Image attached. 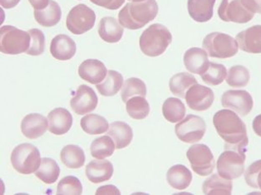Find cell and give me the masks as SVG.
I'll list each match as a JSON object with an SVG mask.
<instances>
[{
    "mask_svg": "<svg viewBox=\"0 0 261 195\" xmlns=\"http://www.w3.org/2000/svg\"><path fill=\"white\" fill-rule=\"evenodd\" d=\"M213 123L219 137L225 142L224 149L246 152L249 144L247 128L238 114L222 109L214 115Z\"/></svg>",
    "mask_w": 261,
    "mask_h": 195,
    "instance_id": "1",
    "label": "cell"
},
{
    "mask_svg": "<svg viewBox=\"0 0 261 195\" xmlns=\"http://www.w3.org/2000/svg\"><path fill=\"white\" fill-rule=\"evenodd\" d=\"M159 14L156 0H145L142 2H130L118 14V20L124 28L137 30L152 21Z\"/></svg>",
    "mask_w": 261,
    "mask_h": 195,
    "instance_id": "2",
    "label": "cell"
},
{
    "mask_svg": "<svg viewBox=\"0 0 261 195\" xmlns=\"http://www.w3.org/2000/svg\"><path fill=\"white\" fill-rule=\"evenodd\" d=\"M173 40V36L168 28L161 23H154L143 31L139 45L142 53L149 57L161 55Z\"/></svg>",
    "mask_w": 261,
    "mask_h": 195,
    "instance_id": "3",
    "label": "cell"
},
{
    "mask_svg": "<svg viewBox=\"0 0 261 195\" xmlns=\"http://www.w3.org/2000/svg\"><path fill=\"white\" fill-rule=\"evenodd\" d=\"M31 38L29 32L11 25L0 28V51L9 55L26 53L31 46Z\"/></svg>",
    "mask_w": 261,
    "mask_h": 195,
    "instance_id": "4",
    "label": "cell"
},
{
    "mask_svg": "<svg viewBox=\"0 0 261 195\" xmlns=\"http://www.w3.org/2000/svg\"><path fill=\"white\" fill-rule=\"evenodd\" d=\"M203 47L211 58H232L239 51L237 40L224 32L208 34L203 40Z\"/></svg>",
    "mask_w": 261,
    "mask_h": 195,
    "instance_id": "5",
    "label": "cell"
},
{
    "mask_svg": "<svg viewBox=\"0 0 261 195\" xmlns=\"http://www.w3.org/2000/svg\"><path fill=\"white\" fill-rule=\"evenodd\" d=\"M12 166L17 172L22 174L35 173L41 165L39 149L31 144H19L12 151Z\"/></svg>",
    "mask_w": 261,
    "mask_h": 195,
    "instance_id": "6",
    "label": "cell"
},
{
    "mask_svg": "<svg viewBox=\"0 0 261 195\" xmlns=\"http://www.w3.org/2000/svg\"><path fill=\"white\" fill-rule=\"evenodd\" d=\"M245 153L246 152L225 149L218 158V174L224 179L231 180L240 178L245 172Z\"/></svg>",
    "mask_w": 261,
    "mask_h": 195,
    "instance_id": "7",
    "label": "cell"
},
{
    "mask_svg": "<svg viewBox=\"0 0 261 195\" xmlns=\"http://www.w3.org/2000/svg\"><path fill=\"white\" fill-rule=\"evenodd\" d=\"M96 19L95 12L87 5L81 4L69 12L66 18V27L74 35H83L93 28Z\"/></svg>",
    "mask_w": 261,
    "mask_h": 195,
    "instance_id": "8",
    "label": "cell"
},
{
    "mask_svg": "<svg viewBox=\"0 0 261 195\" xmlns=\"http://www.w3.org/2000/svg\"><path fill=\"white\" fill-rule=\"evenodd\" d=\"M187 158L192 170L199 176H207L215 170V157L205 144H194L190 147L187 152Z\"/></svg>",
    "mask_w": 261,
    "mask_h": 195,
    "instance_id": "9",
    "label": "cell"
},
{
    "mask_svg": "<svg viewBox=\"0 0 261 195\" xmlns=\"http://www.w3.org/2000/svg\"><path fill=\"white\" fill-rule=\"evenodd\" d=\"M206 123L201 117L189 114L175 126L177 137L187 144L200 141L205 135Z\"/></svg>",
    "mask_w": 261,
    "mask_h": 195,
    "instance_id": "10",
    "label": "cell"
},
{
    "mask_svg": "<svg viewBox=\"0 0 261 195\" xmlns=\"http://www.w3.org/2000/svg\"><path fill=\"white\" fill-rule=\"evenodd\" d=\"M218 14L223 21L236 23H249L254 15L245 9L241 0H222Z\"/></svg>",
    "mask_w": 261,
    "mask_h": 195,
    "instance_id": "11",
    "label": "cell"
},
{
    "mask_svg": "<svg viewBox=\"0 0 261 195\" xmlns=\"http://www.w3.org/2000/svg\"><path fill=\"white\" fill-rule=\"evenodd\" d=\"M223 107L232 109L241 117H245L251 112L254 101L250 93L245 90L225 91L221 99Z\"/></svg>",
    "mask_w": 261,
    "mask_h": 195,
    "instance_id": "12",
    "label": "cell"
},
{
    "mask_svg": "<svg viewBox=\"0 0 261 195\" xmlns=\"http://www.w3.org/2000/svg\"><path fill=\"white\" fill-rule=\"evenodd\" d=\"M187 105L194 111H205L212 106L215 93L211 88L201 84H194L185 95Z\"/></svg>",
    "mask_w": 261,
    "mask_h": 195,
    "instance_id": "13",
    "label": "cell"
},
{
    "mask_svg": "<svg viewBox=\"0 0 261 195\" xmlns=\"http://www.w3.org/2000/svg\"><path fill=\"white\" fill-rule=\"evenodd\" d=\"M98 97L95 91L82 84L76 90L75 95L70 100V107L75 114L84 115L94 111L97 107Z\"/></svg>",
    "mask_w": 261,
    "mask_h": 195,
    "instance_id": "14",
    "label": "cell"
},
{
    "mask_svg": "<svg viewBox=\"0 0 261 195\" xmlns=\"http://www.w3.org/2000/svg\"><path fill=\"white\" fill-rule=\"evenodd\" d=\"M239 48L249 54H261V25L252 26L236 36Z\"/></svg>",
    "mask_w": 261,
    "mask_h": 195,
    "instance_id": "15",
    "label": "cell"
},
{
    "mask_svg": "<svg viewBox=\"0 0 261 195\" xmlns=\"http://www.w3.org/2000/svg\"><path fill=\"white\" fill-rule=\"evenodd\" d=\"M207 52L200 48H191L185 52L184 63L187 70L192 74L202 75L207 71L210 60Z\"/></svg>",
    "mask_w": 261,
    "mask_h": 195,
    "instance_id": "16",
    "label": "cell"
},
{
    "mask_svg": "<svg viewBox=\"0 0 261 195\" xmlns=\"http://www.w3.org/2000/svg\"><path fill=\"white\" fill-rule=\"evenodd\" d=\"M49 128V120L40 114H30L21 122L22 134L30 140H35L44 135Z\"/></svg>",
    "mask_w": 261,
    "mask_h": 195,
    "instance_id": "17",
    "label": "cell"
},
{
    "mask_svg": "<svg viewBox=\"0 0 261 195\" xmlns=\"http://www.w3.org/2000/svg\"><path fill=\"white\" fill-rule=\"evenodd\" d=\"M79 76L91 84H98L105 79L108 70L105 64L97 59H87L78 69Z\"/></svg>",
    "mask_w": 261,
    "mask_h": 195,
    "instance_id": "18",
    "label": "cell"
},
{
    "mask_svg": "<svg viewBox=\"0 0 261 195\" xmlns=\"http://www.w3.org/2000/svg\"><path fill=\"white\" fill-rule=\"evenodd\" d=\"M50 54L57 60H70L76 53V44L68 35H59L52 40Z\"/></svg>",
    "mask_w": 261,
    "mask_h": 195,
    "instance_id": "19",
    "label": "cell"
},
{
    "mask_svg": "<svg viewBox=\"0 0 261 195\" xmlns=\"http://www.w3.org/2000/svg\"><path fill=\"white\" fill-rule=\"evenodd\" d=\"M49 132L56 135H63L72 127V115L67 109L56 108L48 115Z\"/></svg>",
    "mask_w": 261,
    "mask_h": 195,
    "instance_id": "20",
    "label": "cell"
},
{
    "mask_svg": "<svg viewBox=\"0 0 261 195\" xmlns=\"http://www.w3.org/2000/svg\"><path fill=\"white\" fill-rule=\"evenodd\" d=\"M113 172V165L108 160H92L86 167L87 179L93 184L108 181L112 178Z\"/></svg>",
    "mask_w": 261,
    "mask_h": 195,
    "instance_id": "21",
    "label": "cell"
},
{
    "mask_svg": "<svg viewBox=\"0 0 261 195\" xmlns=\"http://www.w3.org/2000/svg\"><path fill=\"white\" fill-rule=\"evenodd\" d=\"M123 26L113 17H104L100 19L98 34L101 40L110 44L119 42L123 36Z\"/></svg>",
    "mask_w": 261,
    "mask_h": 195,
    "instance_id": "22",
    "label": "cell"
},
{
    "mask_svg": "<svg viewBox=\"0 0 261 195\" xmlns=\"http://www.w3.org/2000/svg\"><path fill=\"white\" fill-rule=\"evenodd\" d=\"M216 0H188L189 14L194 21L205 23L214 15Z\"/></svg>",
    "mask_w": 261,
    "mask_h": 195,
    "instance_id": "23",
    "label": "cell"
},
{
    "mask_svg": "<svg viewBox=\"0 0 261 195\" xmlns=\"http://www.w3.org/2000/svg\"><path fill=\"white\" fill-rule=\"evenodd\" d=\"M193 175L190 170L182 165L171 167L167 173V180L171 187L177 190H184L191 184Z\"/></svg>",
    "mask_w": 261,
    "mask_h": 195,
    "instance_id": "24",
    "label": "cell"
},
{
    "mask_svg": "<svg viewBox=\"0 0 261 195\" xmlns=\"http://www.w3.org/2000/svg\"><path fill=\"white\" fill-rule=\"evenodd\" d=\"M108 135L114 140L117 149L128 146L133 139V128L127 123L121 121L111 123Z\"/></svg>",
    "mask_w": 261,
    "mask_h": 195,
    "instance_id": "25",
    "label": "cell"
},
{
    "mask_svg": "<svg viewBox=\"0 0 261 195\" xmlns=\"http://www.w3.org/2000/svg\"><path fill=\"white\" fill-rule=\"evenodd\" d=\"M232 189L231 179H224L219 174H213L203 184V192L206 195H230Z\"/></svg>",
    "mask_w": 261,
    "mask_h": 195,
    "instance_id": "26",
    "label": "cell"
},
{
    "mask_svg": "<svg viewBox=\"0 0 261 195\" xmlns=\"http://www.w3.org/2000/svg\"><path fill=\"white\" fill-rule=\"evenodd\" d=\"M34 14L36 22L43 27L56 25L62 16L61 7L54 0H50L49 5L44 10H35Z\"/></svg>",
    "mask_w": 261,
    "mask_h": 195,
    "instance_id": "27",
    "label": "cell"
},
{
    "mask_svg": "<svg viewBox=\"0 0 261 195\" xmlns=\"http://www.w3.org/2000/svg\"><path fill=\"white\" fill-rule=\"evenodd\" d=\"M123 76L115 70H108L106 79L100 84H96L98 92L101 95L111 97L117 94L123 84Z\"/></svg>",
    "mask_w": 261,
    "mask_h": 195,
    "instance_id": "28",
    "label": "cell"
},
{
    "mask_svg": "<svg viewBox=\"0 0 261 195\" xmlns=\"http://www.w3.org/2000/svg\"><path fill=\"white\" fill-rule=\"evenodd\" d=\"M197 84L198 80L193 75L188 73H179L171 78L169 80V88L174 95L185 99L189 88Z\"/></svg>",
    "mask_w": 261,
    "mask_h": 195,
    "instance_id": "29",
    "label": "cell"
},
{
    "mask_svg": "<svg viewBox=\"0 0 261 195\" xmlns=\"http://www.w3.org/2000/svg\"><path fill=\"white\" fill-rule=\"evenodd\" d=\"M61 159L69 169H80L84 165L86 155L81 147L70 144L64 147L61 150Z\"/></svg>",
    "mask_w": 261,
    "mask_h": 195,
    "instance_id": "30",
    "label": "cell"
},
{
    "mask_svg": "<svg viewBox=\"0 0 261 195\" xmlns=\"http://www.w3.org/2000/svg\"><path fill=\"white\" fill-rule=\"evenodd\" d=\"M83 131L88 135H96L104 134L109 129V123L104 117L98 114H87L81 120Z\"/></svg>",
    "mask_w": 261,
    "mask_h": 195,
    "instance_id": "31",
    "label": "cell"
},
{
    "mask_svg": "<svg viewBox=\"0 0 261 195\" xmlns=\"http://www.w3.org/2000/svg\"><path fill=\"white\" fill-rule=\"evenodd\" d=\"M186 108L184 103L176 98H168L163 105V114L168 122L177 123L185 118Z\"/></svg>",
    "mask_w": 261,
    "mask_h": 195,
    "instance_id": "32",
    "label": "cell"
},
{
    "mask_svg": "<svg viewBox=\"0 0 261 195\" xmlns=\"http://www.w3.org/2000/svg\"><path fill=\"white\" fill-rule=\"evenodd\" d=\"M61 170L58 164L49 158H42L41 165L35 173L38 179H40L44 184H52L58 179Z\"/></svg>",
    "mask_w": 261,
    "mask_h": 195,
    "instance_id": "33",
    "label": "cell"
},
{
    "mask_svg": "<svg viewBox=\"0 0 261 195\" xmlns=\"http://www.w3.org/2000/svg\"><path fill=\"white\" fill-rule=\"evenodd\" d=\"M116 144L113 140L108 136H101L97 138L91 143V153L93 158L97 159H104L108 158L114 153Z\"/></svg>",
    "mask_w": 261,
    "mask_h": 195,
    "instance_id": "34",
    "label": "cell"
},
{
    "mask_svg": "<svg viewBox=\"0 0 261 195\" xmlns=\"http://www.w3.org/2000/svg\"><path fill=\"white\" fill-rule=\"evenodd\" d=\"M126 104V112L130 118L141 120L148 116L150 113L149 104L144 97L135 96L130 98Z\"/></svg>",
    "mask_w": 261,
    "mask_h": 195,
    "instance_id": "35",
    "label": "cell"
},
{
    "mask_svg": "<svg viewBox=\"0 0 261 195\" xmlns=\"http://www.w3.org/2000/svg\"><path fill=\"white\" fill-rule=\"evenodd\" d=\"M135 96H147V86L144 82L138 78H130L124 82L122 90H121V99L124 103H126L130 98Z\"/></svg>",
    "mask_w": 261,
    "mask_h": 195,
    "instance_id": "36",
    "label": "cell"
},
{
    "mask_svg": "<svg viewBox=\"0 0 261 195\" xmlns=\"http://www.w3.org/2000/svg\"><path fill=\"white\" fill-rule=\"evenodd\" d=\"M250 71L242 65L231 67L227 75L226 83L233 88H243L250 82Z\"/></svg>",
    "mask_w": 261,
    "mask_h": 195,
    "instance_id": "37",
    "label": "cell"
},
{
    "mask_svg": "<svg viewBox=\"0 0 261 195\" xmlns=\"http://www.w3.org/2000/svg\"><path fill=\"white\" fill-rule=\"evenodd\" d=\"M226 68L220 63H213L210 62V66L204 74L201 75L203 81L210 86H216L221 84L226 79Z\"/></svg>",
    "mask_w": 261,
    "mask_h": 195,
    "instance_id": "38",
    "label": "cell"
},
{
    "mask_svg": "<svg viewBox=\"0 0 261 195\" xmlns=\"http://www.w3.org/2000/svg\"><path fill=\"white\" fill-rule=\"evenodd\" d=\"M82 191L83 188L81 180L75 176L65 177L57 186L58 195H81Z\"/></svg>",
    "mask_w": 261,
    "mask_h": 195,
    "instance_id": "39",
    "label": "cell"
},
{
    "mask_svg": "<svg viewBox=\"0 0 261 195\" xmlns=\"http://www.w3.org/2000/svg\"><path fill=\"white\" fill-rule=\"evenodd\" d=\"M31 35V46L26 54L31 56H39L44 53L45 47V37L42 31L38 28H33L28 31Z\"/></svg>",
    "mask_w": 261,
    "mask_h": 195,
    "instance_id": "40",
    "label": "cell"
},
{
    "mask_svg": "<svg viewBox=\"0 0 261 195\" xmlns=\"http://www.w3.org/2000/svg\"><path fill=\"white\" fill-rule=\"evenodd\" d=\"M245 179L248 185L261 190V160L252 162L245 171Z\"/></svg>",
    "mask_w": 261,
    "mask_h": 195,
    "instance_id": "41",
    "label": "cell"
},
{
    "mask_svg": "<svg viewBox=\"0 0 261 195\" xmlns=\"http://www.w3.org/2000/svg\"><path fill=\"white\" fill-rule=\"evenodd\" d=\"M94 5L110 10H117L125 3V0H90Z\"/></svg>",
    "mask_w": 261,
    "mask_h": 195,
    "instance_id": "42",
    "label": "cell"
},
{
    "mask_svg": "<svg viewBox=\"0 0 261 195\" xmlns=\"http://www.w3.org/2000/svg\"><path fill=\"white\" fill-rule=\"evenodd\" d=\"M241 2L252 14H261V0H241Z\"/></svg>",
    "mask_w": 261,
    "mask_h": 195,
    "instance_id": "43",
    "label": "cell"
},
{
    "mask_svg": "<svg viewBox=\"0 0 261 195\" xmlns=\"http://www.w3.org/2000/svg\"><path fill=\"white\" fill-rule=\"evenodd\" d=\"M96 195H106V194H111V195H120L121 194V192H120L119 189L114 185H104L101 186L100 188H97V190L96 192Z\"/></svg>",
    "mask_w": 261,
    "mask_h": 195,
    "instance_id": "44",
    "label": "cell"
},
{
    "mask_svg": "<svg viewBox=\"0 0 261 195\" xmlns=\"http://www.w3.org/2000/svg\"><path fill=\"white\" fill-rule=\"evenodd\" d=\"M49 1L50 0H29V2L35 10H44L49 5Z\"/></svg>",
    "mask_w": 261,
    "mask_h": 195,
    "instance_id": "45",
    "label": "cell"
},
{
    "mask_svg": "<svg viewBox=\"0 0 261 195\" xmlns=\"http://www.w3.org/2000/svg\"><path fill=\"white\" fill-rule=\"evenodd\" d=\"M252 127H253L254 132L258 136L261 137V114L254 118L253 123H252Z\"/></svg>",
    "mask_w": 261,
    "mask_h": 195,
    "instance_id": "46",
    "label": "cell"
},
{
    "mask_svg": "<svg viewBox=\"0 0 261 195\" xmlns=\"http://www.w3.org/2000/svg\"><path fill=\"white\" fill-rule=\"evenodd\" d=\"M20 2V0H0V5L4 9H13L16 7L18 4Z\"/></svg>",
    "mask_w": 261,
    "mask_h": 195,
    "instance_id": "47",
    "label": "cell"
},
{
    "mask_svg": "<svg viewBox=\"0 0 261 195\" xmlns=\"http://www.w3.org/2000/svg\"><path fill=\"white\" fill-rule=\"evenodd\" d=\"M129 1H132V2H142V1H145V0H129Z\"/></svg>",
    "mask_w": 261,
    "mask_h": 195,
    "instance_id": "48",
    "label": "cell"
}]
</instances>
